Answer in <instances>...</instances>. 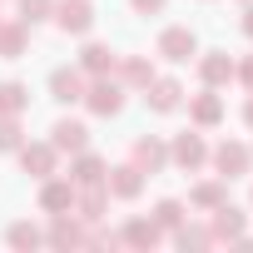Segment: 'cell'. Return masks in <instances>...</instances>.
Instances as JSON below:
<instances>
[{"instance_id": "1", "label": "cell", "mask_w": 253, "mask_h": 253, "mask_svg": "<svg viewBox=\"0 0 253 253\" xmlns=\"http://www.w3.org/2000/svg\"><path fill=\"white\" fill-rule=\"evenodd\" d=\"M84 104H89V114H104V119H109V114L124 109V84L94 75V84H84Z\"/></svg>"}, {"instance_id": "2", "label": "cell", "mask_w": 253, "mask_h": 253, "mask_svg": "<svg viewBox=\"0 0 253 253\" xmlns=\"http://www.w3.org/2000/svg\"><path fill=\"white\" fill-rule=\"evenodd\" d=\"M194 50H199V40H194V30H189V25H169V30L159 35V55H164L169 65H189V60H194Z\"/></svg>"}, {"instance_id": "3", "label": "cell", "mask_w": 253, "mask_h": 253, "mask_svg": "<svg viewBox=\"0 0 253 253\" xmlns=\"http://www.w3.org/2000/svg\"><path fill=\"white\" fill-rule=\"evenodd\" d=\"M50 99H60V104L84 99V70H80V65H60V70H50Z\"/></svg>"}, {"instance_id": "4", "label": "cell", "mask_w": 253, "mask_h": 253, "mask_svg": "<svg viewBox=\"0 0 253 253\" xmlns=\"http://www.w3.org/2000/svg\"><path fill=\"white\" fill-rule=\"evenodd\" d=\"M55 25L65 35H89V25H94L89 0H65V5H55Z\"/></svg>"}, {"instance_id": "5", "label": "cell", "mask_w": 253, "mask_h": 253, "mask_svg": "<svg viewBox=\"0 0 253 253\" xmlns=\"http://www.w3.org/2000/svg\"><path fill=\"white\" fill-rule=\"evenodd\" d=\"M144 104H149L154 114H174V109L184 104L179 80H149V84H144Z\"/></svg>"}, {"instance_id": "6", "label": "cell", "mask_w": 253, "mask_h": 253, "mask_svg": "<svg viewBox=\"0 0 253 253\" xmlns=\"http://www.w3.org/2000/svg\"><path fill=\"white\" fill-rule=\"evenodd\" d=\"M55 159H60V149L45 139V144H20V164H25V174H35V179H50L55 174Z\"/></svg>"}, {"instance_id": "7", "label": "cell", "mask_w": 253, "mask_h": 253, "mask_svg": "<svg viewBox=\"0 0 253 253\" xmlns=\"http://www.w3.org/2000/svg\"><path fill=\"white\" fill-rule=\"evenodd\" d=\"M40 209L45 213H70L75 209V179H45V189H40Z\"/></svg>"}, {"instance_id": "8", "label": "cell", "mask_w": 253, "mask_h": 253, "mask_svg": "<svg viewBox=\"0 0 253 253\" xmlns=\"http://www.w3.org/2000/svg\"><path fill=\"white\" fill-rule=\"evenodd\" d=\"M144 189V169L139 164H119V169H109V179H104V194H114V199H134Z\"/></svg>"}, {"instance_id": "9", "label": "cell", "mask_w": 253, "mask_h": 253, "mask_svg": "<svg viewBox=\"0 0 253 253\" xmlns=\"http://www.w3.org/2000/svg\"><path fill=\"white\" fill-rule=\"evenodd\" d=\"M50 144H55L60 154H65V149H70V154H80V149H89V129H84L80 119H60L55 129H50Z\"/></svg>"}, {"instance_id": "10", "label": "cell", "mask_w": 253, "mask_h": 253, "mask_svg": "<svg viewBox=\"0 0 253 253\" xmlns=\"http://www.w3.org/2000/svg\"><path fill=\"white\" fill-rule=\"evenodd\" d=\"M169 159H174V164H184V169H199V164L209 159V144H204V134H179V139L169 144Z\"/></svg>"}, {"instance_id": "11", "label": "cell", "mask_w": 253, "mask_h": 253, "mask_svg": "<svg viewBox=\"0 0 253 253\" xmlns=\"http://www.w3.org/2000/svg\"><path fill=\"white\" fill-rule=\"evenodd\" d=\"M114 65H119V55H114L109 45H99V40H89V45L80 50V70H84V75H109Z\"/></svg>"}, {"instance_id": "12", "label": "cell", "mask_w": 253, "mask_h": 253, "mask_svg": "<svg viewBox=\"0 0 253 253\" xmlns=\"http://www.w3.org/2000/svg\"><path fill=\"white\" fill-rule=\"evenodd\" d=\"M199 75H204V84H209V89H218V84H228V80H233V60H228L223 50H209V55L199 60Z\"/></svg>"}, {"instance_id": "13", "label": "cell", "mask_w": 253, "mask_h": 253, "mask_svg": "<svg viewBox=\"0 0 253 253\" xmlns=\"http://www.w3.org/2000/svg\"><path fill=\"white\" fill-rule=\"evenodd\" d=\"M25 45H30V25L25 20H0V55H5V60H20L25 55Z\"/></svg>"}, {"instance_id": "14", "label": "cell", "mask_w": 253, "mask_h": 253, "mask_svg": "<svg viewBox=\"0 0 253 253\" xmlns=\"http://www.w3.org/2000/svg\"><path fill=\"white\" fill-rule=\"evenodd\" d=\"M189 119L204 124V129H209V124H218V119H223V99H218L213 89H204L199 99H189Z\"/></svg>"}, {"instance_id": "15", "label": "cell", "mask_w": 253, "mask_h": 253, "mask_svg": "<svg viewBox=\"0 0 253 253\" xmlns=\"http://www.w3.org/2000/svg\"><path fill=\"white\" fill-rule=\"evenodd\" d=\"M248 159H253V154H248L243 144H218V149H213V164L223 169V179H238V174L248 169Z\"/></svg>"}, {"instance_id": "16", "label": "cell", "mask_w": 253, "mask_h": 253, "mask_svg": "<svg viewBox=\"0 0 253 253\" xmlns=\"http://www.w3.org/2000/svg\"><path fill=\"white\" fill-rule=\"evenodd\" d=\"M134 164H139V169H149V174H154V169H164V164H169V144H159V139H149V134H144V139L134 144Z\"/></svg>"}, {"instance_id": "17", "label": "cell", "mask_w": 253, "mask_h": 253, "mask_svg": "<svg viewBox=\"0 0 253 253\" xmlns=\"http://www.w3.org/2000/svg\"><path fill=\"white\" fill-rule=\"evenodd\" d=\"M104 174H109V164H104L99 154H84V149H80V159H75V184L89 189V184H104Z\"/></svg>"}, {"instance_id": "18", "label": "cell", "mask_w": 253, "mask_h": 253, "mask_svg": "<svg viewBox=\"0 0 253 253\" xmlns=\"http://www.w3.org/2000/svg\"><path fill=\"white\" fill-rule=\"evenodd\" d=\"M149 80H154V65H149V60H139V55H124V60H119V84L144 89Z\"/></svg>"}, {"instance_id": "19", "label": "cell", "mask_w": 253, "mask_h": 253, "mask_svg": "<svg viewBox=\"0 0 253 253\" xmlns=\"http://www.w3.org/2000/svg\"><path fill=\"white\" fill-rule=\"evenodd\" d=\"M213 238H243V213L238 209H228V204H218L213 209V228H209Z\"/></svg>"}, {"instance_id": "20", "label": "cell", "mask_w": 253, "mask_h": 253, "mask_svg": "<svg viewBox=\"0 0 253 253\" xmlns=\"http://www.w3.org/2000/svg\"><path fill=\"white\" fill-rule=\"evenodd\" d=\"M25 104H30V89L25 84H15V80L0 84V114H20Z\"/></svg>"}, {"instance_id": "21", "label": "cell", "mask_w": 253, "mask_h": 253, "mask_svg": "<svg viewBox=\"0 0 253 253\" xmlns=\"http://www.w3.org/2000/svg\"><path fill=\"white\" fill-rule=\"evenodd\" d=\"M124 243H139V248L159 243V223H144V218H134L129 228H124Z\"/></svg>"}, {"instance_id": "22", "label": "cell", "mask_w": 253, "mask_h": 253, "mask_svg": "<svg viewBox=\"0 0 253 253\" xmlns=\"http://www.w3.org/2000/svg\"><path fill=\"white\" fill-rule=\"evenodd\" d=\"M45 15H55V0H20V20L25 25H40Z\"/></svg>"}, {"instance_id": "23", "label": "cell", "mask_w": 253, "mask_h": 253, "mask_svg": "<svg viewBox=\"0 0 253 253\" xmlns=\"http://www.w3.org/2000/svg\"><path fill=\"white\" fill-rule=\"evenodd\" d=\"M0 149H20V114H0Z\"/></svg>"}, {"instance_id": "24", "label": "cell", "mask_w": 253, "mask_h": 253, "mask_svg": "<svg viewBox=\"0 0 253 253\" xmlns=\"http://www.w3.org/2000/svg\"><path fill=\"white\" fill-rule=\"evenodd\" d=\"M194 204H199V209H218V204H223V184H218V179L199 184V189H194Z\"/></svg>"}, {"instance_id": "25", "label": "cell", "mask_w": 253, "mask_h": 253, "mask_svg": "<svg viewBox=\"0 0 253 253\" xmlns=\"http://www.w3.org/2000/svg\"><path fill=\"white\" fill-rule=\"evenodd\" d=\"M179 218H184V204H179V199H164V204L154 209V223H159V228H179Z\"/></svg>"}, {"instance_id": "26", "label": "cell", "mask_w": 253, "mask_h": 253, "mask_svg": "<svg viewBox=\"0 0 253 253\" xmlns=\"http://www.w3.org/2000/svg\"><path fill=\"white\" fill-rule=\"evenodd\" d=\"M10 243H15V248H35V243H45V233L30 228V223H15V228H10Z\"/></svg>"}, {"instance_id": "27", "label": "cell", "mask_w": 253, "mask_h": 253, "mask_svg": "<svg viewBox=\"0 0 253 253\" xmlns=\"http://www.w3.org/2000/svg\"><path fill=\"white\" fill-rule=\"evenodd\" d=\"M55 218H60V213H55ZM80 238H84V233H80L75 223H65V218H60V223L50 228V243H80Z\"/></svg>"}, {"instance_id": "28", "label": "cell", "mask_w": 253, "mask_h": 253, "mask_svg": "<svg viewBox=\"0 0 253 253\" xmlns=\"http://www.w3.org/2000/svg\"><path fill=\"white\" fill-rule=\"evenodd\" d=\"M179 243L189 248V243H213V233L209 228H179Z\"/></svg>"}, {"instance_id": "29", "label": "cell", "mask_w": 253, "mask_h": 253, "mask_svg": "<svg viewBox=\"0 0 253 253\" xmlns=\"http://www.w3.org/2000/svg\"><path fill=\"white\" fill-rule=\"evenodd\" d=\"M233 75H238V80H243V84H248V89H253V55H248V60H243V65H233Z\"/></svg>"}, {"instance_id": "30", "label": "cell", "mask_w": 253, "mask_h": 253, "mask_svg": "<svg viewBox=\"0 0 253 253\" xmlns=\"http://www.w3.org/2000/svg\"><path fill=\"white\" fill-rule=\"evenodd\" d=\"M129 5H134L139 15H154V10H164V0H129Z\"/></svg>"}, {"instance_id": "31", "label": "cell", "mask_w": 253, "mask_h": 253, "mask_svg": "<svg viewBox=\"0 0 253 253\" xmlns=\"http://www.w3.org/2000/svg\"><path fill=\"white\" fill-rule=\"evenodd\" d=\"M243 35L253 40V0H248V10H243Z\"/></svg>"}, {"instance_id": "32", "label": "cell", "mask_w": 253, "mask_h": 253, "mask_svg": "<svg viewBox=\"0 0 253 253\" xmlns=\"http://www.w3.org/2000/svg\"><path fill=\"white\" fill-rule=\"evenodd\" d=\"M243 114H248V124H253V99H248V109H243Z\"/></svg>"}, {"instance_id": "33", "label": "cell", "mask_w": 253, "mask_h": 253, "mask_svg": "<svg viewBox=\"0 0 253 253\" xmlns=\"http://www.w3.org/2000/svg\"><path fill=\"white\" fill-rule=\"evenodd\" d=\"M243 5H248V0H243Z\"/></svg>"}]
</instances>
